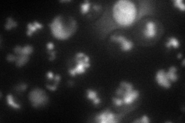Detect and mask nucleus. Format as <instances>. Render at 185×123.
Here are the masks:
<instances>
[{
	"label": "nucleus",
	"mask_w": 185,
	"mask_h": 123,
	"mask_svg": "<svg viewBox=\"0 0 185 123\" xmlns=\"http://www.w3.org/2000/svg\"><path fill=\"white\" fill-rule=\"evenodd\" d=\"M165 46L167 48H171L174 47V49H177L180 46V42L177 38L175 37H170L169 40L165 43Z\"/></svg>",
	"instance_id": "dca6fc26"
},
{
	"label": "nucleus",
	"mask_w": 185,
	"mask_h": 123,
	"mask_svg": "<svg viewBox=\"0 0 185 123\" xmlns=\"http://www.w3.org/2000/svg\"><path fill=\"white\" fill-rule=\"evenodd\" d=\"M6 101H7V104L9 106L15 109H21V105H19V103L16 102L14 100V97H13V95L9 93L6 96Z\"/></svg>",
	"instance_id": "2eb2a0df"
},
{
	"label": "nucleus",
	"mask_w": 185,
	"mask_h": 123,
	"mask_svg": "<svg viewBox=\"0 0 185 123\" xmlns=\"http://www.w3.org/2000/svg\"><path fill=\"white\" fill-rule=\"evenodd\" d=\"M46 48H47V51L53 50L55 48L54 43L52 42H47V44H46Z\"/></svg>",
	"instance_id": "393cba45"
},
{
	"label": "nucleus",
	"mask_w": 185,
	"mask_h": 123,
	"mask_svg": "<svg viewBox=\"0 0 185 123\" xmlns=\"http://www.w3.org/2000/svg\"><path fill=\"white\" fill-rule=\"evenodd\" d=\"M29 99L31 105L35 108L45 106L49 101V97L45 90L39 88H35L29 92Z\"/></svg>",
	"instance_id": "39448f33"
},
{
	"label": "nucleus",
	"mask_w": 185,
	"mask_h": 123,
	"mask_svg": "<svg viewBox=\"0 0 185 123\" xmlns=\"http://www.w3.org/2000/svg\"><path fill=\"white\" fill-rule=\"evenodd\" d=\"M110 39L116 42H119L121 45V49L124 52L131 51L134 48V44L131 40L126 39L125 36H112L110 37Z\"/></svg>",
	"instance_id": "0eeeda50"
},
{
	"label": "nucleus",
	"mask_w": 185,
	"mask_h": 123,
	"mask_svg": "<svg viewBox=\"0 0 185 123\" xmlns=\"http://www.w3.org/2000/svg\"><path fill=\"white\" fill-rule=\"evenodd\" d=\"M157 32V26L154 22L148 21L146 23L145 29L143 31L144 37L148 39H154L155 36H156Z\"/></svg>",
	"instance_id": "1a4fd4ad"
},
{
	"label": "nucleus",
	"mask_w": 185,
	"mask_h": 123,
	"mask_svg": "<svg viewBox=\"0 0 185 123\" xmlns=\"http://www.w3.org/2000/svg\"><path fill=\"white\" fill-rule=\"evenodd\" d=\"M46 87L51 91H56L58 88L57 86H54V85H49V84H46Z\"/></svg>",
	"instance_id": "bb28decb"
},
{
	"label": "nucleus",
	"mask_w": 185,
	"mask_h": 123,
	"mask_svg": "<svg viewBox=\"0 0 185 123\" xmlns=\"http://www.w3.org/2000/svg\"><path fill=\"white\" fill-rule=\"evenodd\" d=\"M48 54L49 55V61H53L56 57V51L55 50H52V51H47Z\"/></svg>",
	"instance_id": "5701e85b"
},
{
	"label": "nucleus",
	"mask_w": 185,
	"mask_h": 123,
	"mask_svg": "<svg viewBox=\"0 0 185 123\" xmlns=\"http://www.w3.org/2000/svg\"><path fill=\"white\" fill-rule=\"evenodd\" d=\"M184 62H185L184 59H183V61H182V66H184Z\"/></svg>",
	"instance_id": "2f4dec72"
},
{
	"label": "nucleus",
	"mask_w": 185,
	"mask_h": 123,
	"mask_svg": "<svg viewBox=\"0 0 185 123\" xmlns=\"http://www.w3.org/2000/svg\"><path fill=\"white\" fill-rule=\"evenodd\" d=\"M146 1H144V4ZM143 6L142 9L140 11L136 9V3L131 0H119L116 2L113 6L112 16L115 23L118 27H129L139 20L143 16L148 14L151 12L149 2L146 5Z\"/></svg>",
	"instance_id": "f257e3e1"
},
{
	"label": "nucleus",
	"mask_w": 185,
	"mask_h": 123,
	"mask_svg": "<svg viewBox=\"0 0 185 123\" xmlns=\"http://www.w3.org/2000/svg\"><path fill=\"white\" fill-rule=\"evenodd\" d=\"M177 68L176 66H171L167 72H166L167 77L171 83L176 82L178 80V76L177 75Z\"/></svg>",
	"instance_id": "ddd939ff"
},
{
	"label": "nucleus",
	"mask_w": 185,
	"mask_h": 123,
	"mask_svg": "<svg viewBox=\"0 0 185 123\" xmlns=\"http://www.w3.org/2000/svg\"><path fill=\"white\" fill-rule=\"evenodd\" d=\"M68 84H69V86H74V82H73V81H72V80H69V82H68Z\"/></svg>",
	"instance_id": "c85d7f7f"
},
{
	"label": "nucleus",
	"mask_w": 185,
	"mask_h": 123,
	"mask_svg": "<svg viewBox=\"0 0 185 123\" xmlns=\"http://www.w3.org/2000/svg\"><path fill=\"white\" fill-rule=\"evenodd\" d=\"M181 57H182V54H181V53H179V54L177 55V58L178 59H181Z\"/></svg>",
	"instance_id": "c756f323"
},
{
	"label": "nucleus",
	"mask_w": 185,
	"mask_h": 123,
	"mask_svg": "<svg viewBox=\"0 0 185 123\" xmlns=\"http://www.w3.org/2000/svg\"><path fill=\"white\" fill-rule=\"evenodd\" d=\"M86 99L91 101L94 106H97L101 103V99L98 96V92L92 89H88L86 91Z\"/></svg>",
	"instance_id": "9b49d317"
},
{
	"label": "nucleus",
	"mask_w": 185,
	"mask_h": 123,
	"mask_svg": "<svg viewBox=\"0 0 185 123\" xmlns=\"http://www.w3.org/2000/svg\"><path fill=\"white\" fill-rule=\"evenodd\" d=\"M54 86H57L58 87V85H59V82H60V80H61V76H60V75H59V74H56V76H55V77H54Z\"/></svg>",
	"instance_id": "b1692460"
},
{
	"label": "nucleus",
	"mask_w": 185,
	"mask_h": 123,
	"mask_svg": "<svg viewBox=\"0 0 185 123\" xmlns=\"http://www.w3.org/2000/svg\"><path fill=\"white\" fill-rule=\"evenodd\" d=\"M75 62H76V66L68 71L72 77H75L76 75L83 74L91 66L90 59L89 56L80 52L75 55Z\"/></svg>",
	"instance_id": "20e7f679"
},
{
	"label": "nucleus",
	"mask_w": 185,
	"mask_h": 123,
	"mask_svg": "<svg viewBox=\"0 0 185 123\" xmlns=\"http://www.w3.org/2000/svg\"><path fill=\"white\" fill-rule=\"evenodd\" d=\"M43 28V25L37 21H34L33 22H29L27 25V31L26 35L28 36H32L34 32H36L38 29H41Z\"/></svg>",
	"instance_id": "f8f14e48"
},
{
	"label": "nucleus",
	"mask_w": 185,
	"mask_h": 123,
	"mask_svg": "<svg viewBox=\"0 0 185 123\" xmlns=\"http://www.w3.org/2000/svg\"><path fill=\"white\" fill-rule=\"evenodd\" d=\"M51 33L56 39L65 40L72 36L76 29V22L73 18L69 22L64 20L61 15L56 16L50 23L48 24Z\"/></svg>",
	"instance_id": "f03ea898"
},
{
	"label": "nucleus",
	"mask_w": 185,
	"mask_h": 123,
	"mask_svg": "<svg viewBox=\"0 0 185 123\" xmlns=\"http://www.w3.org/2000/svg\"><path fill=\"white\" fill-rule=\"evenodd\" d=\"M34 51L33 46L30 45H26V46L22 47L20 46H16V47L13 49V52H14V54L16 56H19V55H26V56H30L32 53Z\"/></svg>",
	"instance_id": "9d476101"
},
{
	"label": "nucleus",
	"mask_w": 185,
	"mask_h": 123,
	"mask_svg": "<svg viewBox=\"0 0 185 123\" xmlns=\"http://www.w3.org/2000/svg\"><path fill=\"white\" fill-rule=\"evenodd\" d=\"M28 88V85L26 83L22 82L19 83L17 86H16V91L18 92H23L24 91L26 90V89Z\"/></svg>",
	"instance_id": "412c9836"
},
{
	"label": "nucleus",
	"mask_w": 185,
	"mask_h": 123,
	"mask_svg": "<svg viewBox=\"0 0 185 123\" xmlns=\"http://www.w3.org/2000/svg\"><path fill=\"white\" fill-rule=\"evenodd\" d=\"M123 115L115 114L110 109H106L95 116V121L99 123H116L121 122Z\"/></svg>",
	"instance_id": "423d86ee"
},
{
	"label": "nucleus",
	"mask_w": 185,
	"mask_h": 123,
	"mask_svg": "<svg viewBox=\"0 0 185 123\" xmlns=\"http://www.w3.org/2000/svg\"><path fill=\"white\" fill-rule=\"evenodd\" d=\"M173 3H174V7L177 8V9H179L182 12L185 10V5L182 0H175V1L173 2Z\"/></svg>",
	"instance_id": "6ab92c4d"
},
{
	"label": "nucleus",
	"mask_w": 185,
	"mask_h": 123,
	"mask_svg": "<svg viewBox=\"0 0 185 123\" xmlns=\"http://www.w3.org/2000/svg\"><path fill=\"white\" fill-rule=\"evenodd\" d=\"M115 96L120 98L123 104L131 105L139 98L140 92L134 89V85L131 82L122 81L115 92Z\"/></svg>",
	"instance_id": "7ed1b4c3"
},
{
	"label": "nucleus",
	"mask_w": 185,
	"mask_h": 123,
	"mask_svg": "<svg viewBox=\"0 0 185 123\" xmlns=\"http://www.w3.org/2000/svg\"><path fill=\"white\" fill-rule=\"evenodd\" d=\"M155 79L156 82L161 87L164 89H170L171 87V82H170L169 79H167L166 76V71L164 69H159L156 73L155 76Z\"/></svg>",
	"instance_id": "6e6552de"
},
{
	"label": "nucleus",
	"mask_w": 185,
	"mask_h": 123,
	"mask_svg": "<svg viewBox=\"0 0 185 123\" xmlns=\"http://www.w3.org/2000/svg\"><path fill=\"white\" fill-rule=\"evenodd\" d=\"M46 77H47L48 79L51 80V79H53L55 77V75L53 74V72L52 71H48L47 73H46Z\"/></svg>",
	"instance_id": "a878e982"
},
{
	"label": "nucleus",
	"mask_w": 185,
	"mask_h": 123,
	"mask_svg": "<svg viewBox=\"0 0 185 123\" xmlns=\"http://www.w3.org/2000/svg\"><path fill=\"white\" fill-rule=\"evenodd\" d=\"M6 60L9 62H16V56L15 54H8L6 56Z\"/></svg>",
	"instance_id": "4be33fe9"
},
{
	"label": "nucleus",
	"mask_w": 185,
	"mask_h": 123,
	"mask_svg": "<svg viewBox=\"0 0 185 123\" xmlns=\"http://www.w3.org/2000/svg\"><path fill=\"white\" fill-rule=\"evenodd\" d=\"M70 1H60V2H69Z\"/></svg>",
	"instance_id": "7c9ffc66"
},
{
	"label": "nucleus",
	"mask_w": 185,
	"mask_h": 123,
	"mask_svg": "<svg viewBox=\"0 0 185 123\" xmlns=\"http://www.w3.org/2000/svg\"><path fill=\"white\" fill-rule=\"evenodd\" d=\"M29 61V56H26V55H19V56H16V66L17 67L20 68L22 66H25L28 62Z\"/></svg>",
	"instance_id": "4468645a"
},
{
	"label": "nucleus",
	"mask_w": 185,
	"mask_h": 123,
	"mask_svg": "<svg viewBox=\"0 0 185 123\" xmlns=\"http://www.w3.org/2000/svg\"><path fill=\"white\" fill-rule=\"evenodd\" d=\"M91 2L88 0H85L83 3L80 4V12L82 15H86L90 9Z\"/></svg>",
	"instance_id": "a211bd4d"
},
{
	"label": "nucleus",
	"mask_w": 185,
	"mask_h": 123,
	"mask_svg": "<svg viewBox=\"0 0 185 123\" xmlns=\"http://www.w3.org/2000/svg\"><path fill=\"white\" fill-rule=\"evenodd\" d=\"M18 23L17 22H16L12 17H8L7 21H6V24H5V29L6 30H10L12 29H14V28L17 27Z\"/></svg>",
	"instance_id": "f3484780"
},
{
	"label": "nucleus",
	"mask_w": 185,
	"mask_h": 123,
	"mask_svg": "<svg viewBox=\"0 0 185 123\" xmlns=\"http://www.w3.org/2000/svg\"><path fill=\"white\" fill-rule=\"evenodd\" d=\"M133 122H134V123H150L151 122V119H150V118L148 117L146 115H144V116H141L140 119H135Z\"/></svg>",
	"instance_id": "aec40b11"
},
{
	"label": "nucleus",
	"mask_w": 185,
	"mask_h": 123,
	"mask_svg": "<svg viewBox=\"0 0 185 123\" xmlns=\"http://www.w3.org/2000/svg\"><path fill=\"white\" fill-rule=\"evenodd\" d=\"M93 9H94L95 11H97V12H99V10H100V9H101V6H98V5H93Z\"/></svg>",
	"instance_id": "cd10ccee"
}]
</instances>
